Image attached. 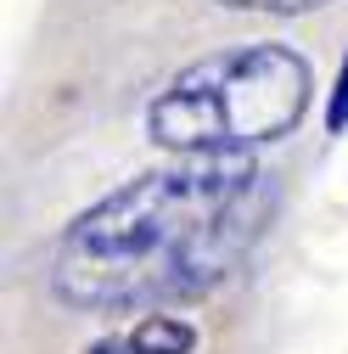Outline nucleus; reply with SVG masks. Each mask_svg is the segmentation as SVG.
I'll return each instance as SVG.
<instances>
[{
    "label": "nucleus",
    "instance_id": "f03ea898",
    "mask_svg": "<svg viewBox=\"0 0 348 354\" xmlns=\"http://www.w3.org/2000/svg\"><path fill=\"white\" fill-rule=\"evenodd\" d=\"M315 107V68L298 46L242 39L186 62L146 102V141L168 158L191 152H253L298 136Z\"/></svg>",
    "mask_w": 348,
    "mask_h": 354
},
{
    "label": "nucleus",
    "instance_id": "423d86ee",
    "mask_svg": "<svg viewBox=\"0 0 348 354\" xmlns=\"http://www.w3.org/2000/svg\"><path fill=\"white\" fill-rule=\"evenodd\" d=\"M84 354H141L135 343H129V332H113V337H96Z\"/></svg>",
    "mask_w": 348,
    "mask_h": 354
},
{
    "label": "nucleus",
    "instance_id": "f257e3e1",
    "mask_svg": "<svg viewBox=\"0 0 348 354\" xmlns=\"http://www.w3.org/2000/svg\"><path fill=\"white\" fill-rule=\"evenodd\" d=\"M276 208L253 152H191L96 197L51 248V298L79 315H135L236 276Z\"/></svg>",
    "mask_w": 348,
    "mask_h": 354
},
{
    "label": "nucleus",
    "instance_id": "39448f33",
    "mask_svg": "<svg viewBox=\"0 0 348 354\" xmlns=\"http://www.w3.org/2000/svg\"><path fill=\"white\" fill-rule=\"evenodd\" d=\"M326 136H348V51H342V68L326 91Z\"/></svg>",
    "mask_w": 348,
    "mask_h": 354
},
{
    "label": "nucleus",
    "instance_id": "20e7f679",
    "mask_svg": "<svg viewBox=\"0 0 348 354\" xmlns=\"http://www.w3.org/2000/svg\"><path fill=\"white\" fill-rule=\"evenodd\" d=\"M225 12H258V17H309V12H326L331 0H213Z\"/></svg>",
    "mask_w": 348,
    "mask_h": 354
},
{
    "label": "nucleus",
    "instance_id": "7ed1b4c3",
    "mask_svg": "<svg viewBox=\"0 0 348 354\" xmlns=\"http://www.w3.org/2000/svg\"><path fill=\"white\" fill-rule=\"evenodd\" d=\"M129 343H135L141 354H197V343H202V332L191 326V321H180V315H141L135 326H129Z\"/></svg>",
    "mask_w": 348,
    "mask_h": 354
}]
</instances>
